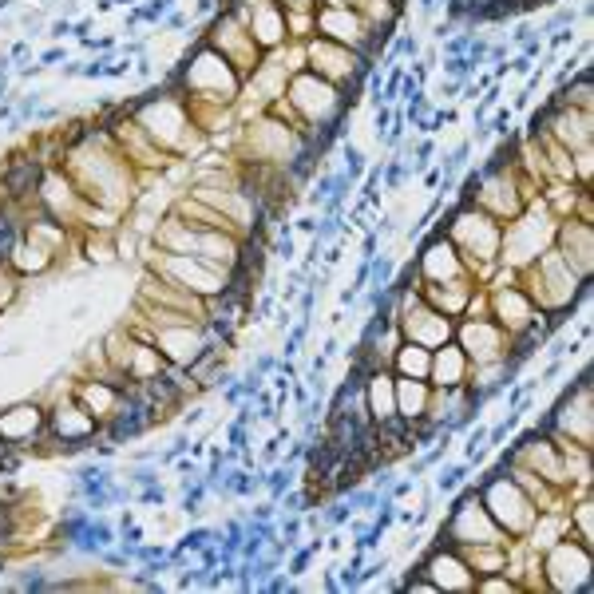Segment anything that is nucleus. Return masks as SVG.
Segmentation results:
<instances>
[{
    "label": "nucleus",
    "instance_id": "1",
    "mask_svg": "<svg viewBox=\"0 0 594 594\" xmlns=\"http://www.w3.org/2000/svg\"><path fill=\"white\" fill-rule=\"evenodd\" d=\"M187 84L206 103H230L234 92H238V84H242V76L234 72V64L218 48H202L198 60L187 68Z\"/></svg>",
    "mask_w": 594,
    "mask_h": 594
},
{
    "label": "nucleus",
    "instance_id": "2",
    "mask_svg": "<svg viewBox=\"0 0 594 594\" xmlns=\"http://www.w3.org/2000/svg\"><path fill=\"white\" fill-rule=\"evenodd\" d=\"M488 511H492V519H499L507 531H523V527H531V519H535V507H531V499L519 492V484H492V492H488Z\"/></svg>",
    "mask_w": 594,
    "mask_h": 594
},
{
    "label": "nucleus",
    "instance_id": "3",
    "mask_svg": "<svg viewBox=\"0 0 594 594\" xmlns=\"http://www.w3.org/2000/svg\"><path fill=\"white\" fill-rule=\"evenodd\" d=\"M36 432H44V412L36 404H12L0 412V436L8 440V448H24Z\"/></svg>",
    "mask_w": 594,
    "mask_h": 594
},
{
    "label": "nucleus",
    "instance_id": "4",
    "mask_svg": "<svg viewBox=\"0 0 594 594\" xmlns=\"http://www.w3.org/2000/svg\"><path fill=\"white\" fill-rule=\"evenodd\" d=\"M151 337H155L159 353H163V357H171V361H179V365H191L198 353L206 349V345H202V337H198L191 325H167V329H151Z\"/></svg>",
    "mask_w": 594,
    "mask_h": 594
},
{
    "label": "nucleus",
    "instance_id": "5",
    "mask_svg": "<svg viewBox=\"0 0 594 594\" xmlns=\"http://www.w3.org/2000/svg\"><path fill=\"white\" fill-rule=\"evenodd\" d=\"M52 432L64 440V444H76V440H88L92 432H96V416L84 408V404H76V400H68V404H60L56 412H52Z\"/></svg>",
    "mask_w": 594,
    "mask_h": 594
},
{
    "label": "nucleus",
    "instance_id": "6",
    "mask_svg": "<svg viewBox=\"0 0 594 594\" xmlns=\"http://www.w3.org/2000/svg\"><path fill=\"white\" fill-rule=\"evenodd\" d=\"M567 555H571V543H563V547H555V555L547 559V571L555 575V571H567ZM587 547H575V575L571 579H555V587L559 591H579V587H587Z\"/></svg>",
    "mask_w": 594,
    "mask_h": 594
},
{
    "label": "nucleus",
    "instance_id": "7",
    "mask_svg": "<svg viewBox=\"0 0 594 594\" xmlns=\"http://www.w3.org/2000/svg\"><path fill=\"white\" fill-rule=\"evenodd\" d=\"M464 373H468V357H464L456 345H448L444 353H436V357H432V369H428V377H432L440 389L460 385V381H464Z\"/></svg>",
    "mask_w": 594,
    "mask_h": 594
},
{
    "label": "nucleus",
    "instance_id": "8",
    "mask_svg": "<svg viewBox=\"0 0 594 594\" xmlns=\"http://www.w3.org/2000/svg\"><path fill=\"white\" fill-rule=\"evenodd\" d=\"M495 309H499V321H503L507 329H527V325L535 321V309H531V301H527L523 290H507V294H499Z\"/></svg>",
    "mask_w": 594,
    "mask_h": 594
},
{
    "label": "nucleus",
    "instance_id": "9",
    "mask_svg": "<svg viewBox=\"0 0 594 594\" xmlns=\"http://www.w3.org/2000/svg\"><path fill=\"white\" fill-rule=\"evenodd\" d=\"M396 412H400L404 420L424 416V412H428V385L416 381V377H404V381L396 385Z\"/></svg>",
    "mask_w": 594,
    "mask_h": 594
},
{
    "label": "nucleus",
    "instance_id": "10",
    "mask_svg": "<svg viewBox=\"0 0 594 594\" xmlns=\"http://www.w3.org/2000/svg\"><path fill=\"white\" fill-rule=\"evenodd\" d=\"M396 369H400L404 377L424 381V377H428V369H432V349H424V345H404V349H400V357H396Z\"/></svg>",
    "mask_w": 594,
    "mask_h": 594
},
{
    "label": "nucleus",
    "instance_id": "11",
    "mask_svg": "<svg viewBox=\"0 0 594 594\" xmlns=\"http://www.w3.org/2000/svg\"><path fill=\"white\" fill-rule=\"evenodd\" d=\"M369 404H373V416L377 420H393L396 412V389L389 385V377H373V385H369Z\"/></svg>",
    "mask_w": 594,
    "mask_h": 594
},
{
    "label": "nucleus",
    "instance_id": "12",
    "mask_svg": "<svg viewBox=\"0 0 594 594\" xmlns=\"http://www.w3.org/2000/svg\"><path fill=\"white\" fill-rule=\"evenodd\" d=\"M12 297H16V274H12L8 258H0V309L12 305Z\"/></svg>",
    "mask_w": 594,
    "mask_h": 594
},
{
    "label": "nucleus",
    "instance_id": "13",
    "mask_svg": "<svg viewBox=\"0 0 594 594\" xmlns=\"http://www.w3.org/2000/svg\"><path fill=\"white\" fill-rule=\"evenodd\" d=\"M456 527H468V531H476V523H472V515H468V507L460 511V519H456ZM456 527H452V531H456ZM480 527H484V539H488V543H499V531H495L492 523H480Z\"/></svg>",
    "mask_w": 594,
    "mask_h": 594
}]
</instances>
